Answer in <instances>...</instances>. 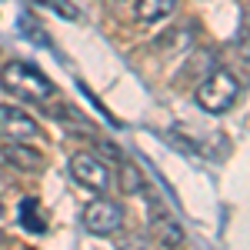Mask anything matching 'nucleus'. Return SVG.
<instances>
[{"mask_svg":"<svg viewBox=\"0 0 250 250\" xmlns=\"http://www.w3.org/2000/svg\"><path fill=\"white\" fill-rule=\"evenodd\" d=\"M70 173H74L77 184L90 187V190H107L110 187V167H107V160H100L90 150H77V154L70 157Z\"/></svg>","mask_w":250,"mask_h":250,"instance_id":"20e7f679","label":"nucleus"},{"mask_svg":"<svg viewBox=\"0 0 250 250\" xmlns=\"http://www.w3.org/2000/svg\"><path fill=\"white\" fill-rule=\"evenodd\" d=\"M0 220H3V204H0Z\"/></svg>","mask_w":250,"mask_h":250,"instance_id":"9b49d317","label":"nucleus"},{"mask_svg":"<svg viewBox=\"0 0 250 250\" xmlns=\"http://www.w3.org/2000/svg\"><path fill=\"white\" fill-rule=\"evenodd\" d=\"M177 0H137V20L144 23H154V20H164L173 14Z\"/></svg>","mask_w":250,"mask_h":250,"instance_id":"0eeeda50","label":"nucleus"},{"mask_svg":"<svg viewBox=\"0 0 250 250\" xmlns=\"http://www.w3.org/2000/svg\"><path fill=\"white\" fill-rule=\"evenodd\" d=\"M3 160L17 170H27V173H40L47 167V157L40 154L37 147H30V140H7L3 144Z\"/></svg>","mask_w":250,"mask_h":250,"instance_id":"423d86ee","label":"nucleus"},{"mask_svg":"<svg viewBox=\"0 0 250 250\" xmlns=\"http://www.w3.org/2000/svg\"><path fill=\"white\" fill-rule=\"evenodd\" d=\"M240 97V80L233 77L230 70H213L210 77H204L197 83V107L207 114H227Z\"/></svg>","mask_w":250,"mask_h":250,"instance_id":"f03ea898","label":"nucleus"},{"mask_svg":"<svg viewBox=\"0 0 250 250\" xmlns=\"http://www.w3.org/2000/svg\"><path fill=\"white\" fill-rule=\"evenodd\" d=\"M30 3H37V7H47V10L60 14L63 20H77V7H74L70 0H30Z\"/></svg>","mask_w":250,"mask_h":250,"instance_id":"9d476101","label":"nucleus"},{"mask_svg":"<svg viewBox=\"0 0 250 250\" xmlns=\"http://www.w3.org/2000/svg\"><path fill=\"white\" fill-rule=\"evenodd\" d=\"M20 227H27L30 233H43L47 230L43 213H40V204L34 200V197H27V200L20 204Z\"/></svg>","mask_w":250,"mask_h":250,"instance_id":"6e6552de","label":"nucleus"},{"mask_svg":"<svg viewBox=\"0 0 250 250\" xmlns=\"http://www.w3.org/2000/svg\"><path fill=\"white\" fill-rule=\"evenodd\" d=\"M0 87L10 90L14 97L27 100V104H47L54 97V83L40 74L37 67L23 63V60H7L0 70Z\"/></svg>","mask_w":250,"mask_h":250,"instance_id":"f257e3e1","label":"nucleus"},{"mask_svg":"<svg viewBox=\"0 0 250 250\" xmlns=\"http://www.w3.org/2000/svg\"><path fill=\"white\" fill-rule=\"evenodd\" d=\"M120 187H124L127 193L144 190V177H140V170H137L134 164H124V167H120Z\"/></svg>","mask_w":250,"mask_h":250,"instance_id":"1a4fd4ad","label":"nucleus"},{"mask_svg":"<svg viewBox=\"0 0 250 250\" xmlns=\"http://www.w3.org/2000/svg\"><path fill=\"white\" fill-rule=\"evenodd\" d=\"M0 137L3 140H40V127L20 107H0Z\"/></svg>","mask_w":250,"mask_h":250,"instance_id":"39448f33","label":"nucleus"},{"mask_svg":"<svg viewBox=\"0 0 250 250\" xmlns=\"http://www.w3.org/2000/svg\"><path fill=\"white\" fill-rule=\"evenodd\" d=\"M124 220H127L124 207H120L117 200H110V197H97V200H90V204L83 207V213H80V224H83L90 233H97V237H110V233H117L120 227H124Z\"/></svg>","mask_w":250,"mask_h":250,"instance_id":"7ed1b4c3","label":"nucleus"}]
</instances>
